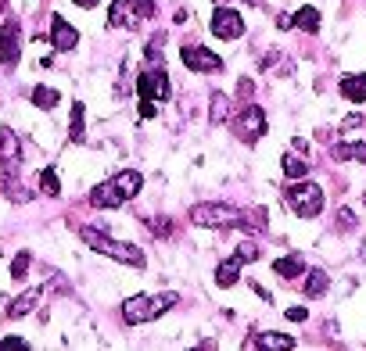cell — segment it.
Returning a JSON list of instances; mask_svg holds the SVG:
<instances>
[{
  "label": "cell",
  "instance_id": "1",
  "mask_svg": "<svg viewBox=\"0 0 366 351\" xmlns=\"http://www.w3.org/2000/svg\"><path fill=\"white\" fill-rule=\"evenodd\" d=\"M79 237H83V244H90L94 251H101V255H108V258H115V262H126V265H144L140 248L122 244V240H112L108 233H101V230H94V226H83V230H79Z\"/></svg>",
  "mask_w": 366,
  "mask_h": 351
},
{
  "label": "cell",
  "instance_id": "2",
  "mask_svg": "<svg viewBox=\"0 0 366 351\" xmlns=\"http://www.w3.org/2000/svg\"><path fill=\"white\" fill-rule=\"evenodd\" d=\"M172 305H176V294H158V297L140 294V297H129V301L122 305V319H126L129 326H140V322H151V319L165 315Z\"/></svg>",
  "mask_w": 366,
  "mask_h": 351
},
{
  "label": "cell",
  "instance_id": "3",
  "mask_svg": "<svg viewBox=\"0 0 366 351\" xmlns=\"http://www.w3.org/2000/svg\"><path fill=\"white\" fill-rule=\"evenodd\" d=\"M191 219H194L198 226H212V230H223V226H227V230H230V226H248L244 212L234 208V205H194Z\"/></svg>",
  "mask_w": 366,
  "mask_h": 351
},
{
  "label": "cell",
  "instance_id": "4",
  "mask_svg": "<svg viewBox=\"0 0 366 351\" xmlns=\"http://www.w3.org/2000/svg\"><path fill=\"white\" fill-rule=\"evenodd\" d=\"M284 198L298 212V219H316L323 212V190L316 183H295V187H287Z\"/></svg>",
  "mask_w": 366,
  "mask_h": 351
},
{
  "label": "cell",
  "instance_id": "5",
  "mask_svg": "<svg viewBox=\"0 0 366 351\" xmlns=\"http://www.w3.org/2000/svg\"><path fill=\"white\" fill-rule=\"evenodd\" d=\"M179 58H183V65H187L191 72H223V58L212 54L202 44H183L179 47Z\"/></svg>",
  "mask_w": 366,
  "mask_h": 351
},
{
  "label": "cell",
  "instance_id": "6",
  "mask_svg": "<svg viewBox=\"0 0 366 351\" xmlns=\"http://www.w3.org/2000/svg\"><path fill=\"white\" fill-rule=\"evenodd\" d=\"M19 58H22V29L19 22H4L0 26V65L15 68Z\"/></svg>",
  "mask_w": 366,
  "mask_h": 351
},
{
  "label": "cell",
  "instance_id": "7",
  "mask_svg": "<svg viewBox=\"0 0 366 351\" xmlns=\"http://www.w3.org/2000/svg\"><path fill=\"white\" fill-rule=\"evenodd\" d=\"M137 90H140V104H158V101H169V93H172L165 72H144L137 79Z\"/></svg>",
  "mask_w": 366,
  "mask_h": 351
},
{
  "label": "cell",
  "instance_id": "8",
  "mask_svg": "<svg viewBox=\"0 0 366 351\" xmlns=\"http://www.w3.org/2000/svg\"><path fill=\"white\" fill-rule=\"evenodd\" d=\"M234 133H237L241 140H259V136L266 133V111L255 108V104H248L244 115L234 122Z\"/></svg>",
  "mask_w": 366,
  "mask_h": 351
},
{
  "label": "cell",
  "instance_id": "9",
  "mask_svg": "<svg viewBox=\"0 0 366 351\" xmlns=\"http://www.w3.org/2000/svg\"><path fill=\"white\" fill-rule=\"evenodd\" d=\"M212 33H216L219 40H237V36L244 33V19H241L234 8H219V11L212 15Z\"/></svg>",
  "mask_w": 366,
  "mask_h": 351
},
{
  "label": "cell",
  "instance_id": "10",
  "mask_svg": "<svg viewBox=\"0 0 366 351\" xmlns=\"http://www.w3.org/2000/svg\"><path fill=\"white\" fill-rule=\"evenodd\" d=\"M22 161V143H19V133L15 129H0V168L4 172H15Z\"/></svg>",
  "mask_w": 366,
  "mask_h": 351
},
{
  "label": "cell",
  "instance_id": "11",
  "mask_svg": "<svg viewBox=\"0 0 366 351\" xmlns=\"http://www.w3.org/2000/svg\"><path fill=\"white\" fill-rule=\"evenodd\" d=\"M51 44H54V51H72V47H79V29L69 26L61 15H54L51 19Z\"/></svg>",
  "mask_w": 366,
  "mask_h": 351
},
{
  "label": "cell",
  "instance_id": "12",
  "mask_svg": "<svg viewBox=\"0 0 366 351\" xmlns=\"http://www.w3.org/2000/svg\"><path fill=\"white\" fill-rule=\"evenodd\" d=\"M137 19H140V11H137V8L129 4V0H115V4H112V11H108V22H112V26H126V29H137V26H140Z\"/></svg>",
  "mask_w": 366,
  "mask_h": 351
},
{
  "label": "cell",
  "instance_id": "13",
  "mask_svg": "<svg viewBox=\"0 0 366 351\" xmlns=\"http://www.w3.org/2000/svg\"><path fill=\"white\" fill-rule=\"evenodd\" d=\"M112 183H115V187H119V194L129 201V198H137V194H140V187H144V176H140L137 168H122Z\"/></svg>",
  "mask_w": 366,
  "mask_h": 351
},
{
  "label": "cell",
  "instance_id": "14",
  "mask_svg": "<svg viewBox=\"0 0 366 351\" xmlns=\"http://www.w3.org/2000/svg\"><path fill=\"white\" fill-rule=\"evenodd\" d=\"M122 201H126V198L119 194L115 183H101V187L90 194V205H94V208H119Z\"/></svg>",
  "mask_w": 366,
  "mask_h": 351
},
{
  "label": "cell",
  "instance_id": "15",
  "mask_svg": "<svg viewBox=\"0 0 366 351\" xmlns=\"http://www.w3.org/2000/svg\"><path fill=\"white\" fill-rule=\"evenodd\" d=\"M341 97L352 101V104H362L366 101V76H345L341 79Z\"/></svg>",
  "mask_w": 366,
  "mask_h": 351
},
{
  "label": "cell",
  "instance_id": "16",
  "mask_svg": "<svg viewBox=\"0 0 366 351\" xmlns=\"http://www.w3.org/2000/svg\"><path fill=\"white\" fill-rule=\"evenodd\" d=\"M273 273H277L280 280H295V276H305V262H302L298 255H287V258H277V262H273Z\"/></svg>",
  "mask_w": 366,
  "mask_h": 351
},
{
  "label": "cell",
  "instance_id": "17",
  "mask_svg": "<svg viewBox=\"0 0 366 351\" xmlns=\"http://www.w3.org/2000/svg\"><path fill=\"white\" fill-rule=\"evenodd\" d=\"M36 301H40V290H26V294H19V297L8 305V319H22V315H29V312L36 308Z\"/></svg>",
  "mask_w": 366,
  "mask_h": 351
},
{
  "label": "cell",
  "instance_id": "18",
  "mask_svg": "<svg viewBox=\"0 0 366 351\" xmlns=\"http://www.w3.org/2000/svg\"><path fill=\"white\" fill-rule=\"evenodd\" d=\"M241 265H244V258H241V255H234L230 262H223V265L216 269V280H219V287H234V283H237V273H241Z\"/></svg>",
  "mask_w": 366,
  "mask_h": 351
},
{
  "label": "cell",
  "instance_id": "19",
  "mask_svg": "<svg viewBox=\"0 0 366 351\" xmlns=\"http://www.w3.org/2000/svg\"><path fill=\"white\" fill-rule=\"evenodd\" d=\"M252 344H259V347H291L295 337H287V333H259V337L248 340V347H252Z\"/></svg>",
  "mask_w": 366,
  "mask_h": 351
},
{
  "label": "cell",
  "instance_id": "20",
  "mask_svg": "<svg viewBox=\"0 0 366 351\" xmlns=\"http://www.w3.org/2000/svg\"><path fill=\"white\" fill-rule=\"evenodd\" d=\"M83 122H86V108L79 101V104H72V126H69V140L72 143H83Z\"/></svg>",
  "mask_w": 366,
  "mask_h": 351
},
{
  "label": "cell",
  "instance_id": "21",
  "mask_svg": "<svg viewBox=\"0 0 366 351\" xmlns=\"http://www.w3.org/2000/svg\"><path fill=\"white\" fill-rule=\"evenodd\" d=\"M58 101H61V93H58V90H51V86H36V90H33V104H36V108H44V111H51Z\"/></svg>",
  "mask_w": 366,
  "mask_h": 351
},
{
  "label": "cell",
  "instance_id": "22",
  "mask_svg": "<svg viewBox=\"0 0 366 351\" xmlns=\"http://www.w3.org/2000/svg\"><path fill=\"white\" fill-rule=\"evenodd\" d=\"M334 154H337V158H355V161H366V140H362V143L341 140V143L334 147Z\"/></svg>",
  "mask_w": 366,
  "mask_h": 351
},
{
  "label": "cell",
  "instance_id": "23",
  "mask_svg": "<svg viewBox=\"0 0 366 351\" xmlns=\"http://www.w3.org/2000/svg\"><path fill=\"white\" fill-rule=\"evenodd\" d=\"M40 190H44L47 198H58V194H61V180H58L54 168H44V172H40Z\"/></svg>",
  "mask_w": 366,
  "mask_h": 351
},
{
  "label": "cell",
  "instance_id": "24",
  "mask_svg": "<svg viewBox=\"0 0 366 351\" xmlns=\"http://www.w3.org/2000/svg\"><path fill=\"white\" fill-rule=\"evenodd\" d=\"M295 26L305 29V33H316V29H320V11H316V8H302V11L295 15Z\"/></svg>",
  "mask_w": 366,
  "mask_h": 351
},
{
  "label": "cell",
  "instance_id": "25",
  "mask_svg": "<svg viewBox=\"0 0 366 351\" xmlns=\"http://www.w3.org/2000/svg\"><path fill=\"white\" fill-rule=\"evenodd\" d=\"M305 294H309V297H323V294H327V276H323L320 269L309 273V280H305Z\"/></svg>",
  "mask_w": 366,
  "mask_h": 351
},
{
  "label": "cell",
  "instance_id": "26",
  "mask_svg": "<svg viewBox=\"0 0 366 351\" xmlns=\"http://www.w3.org/2000/svg\"><path fill=\"white\" fill-rule=\"evenodd\" d=\"M227 115H230V97H227V93H212V115H209V118L219 126Z\"/></svg>",
  "mask_w": 366,
  "mask_h": 351
},
{
  "label": "cell",
  "instance_id": "27",
  "mask_svg": "<svg viewBox=\"0 0 366 351\" xmlns=\"http://www.w3.org/2000/svg\"><path fill=\"white\" fill-rule=\"evenodd\" d=\"M305 172H309V161H302V158H284V176H287V180H302Z\"/></svg>",
  "mask_w": 366,
  "mask_h": 351
},
{
  "label": "cell",
  "instance_id": "28",
  "mask_svg": "<svg viewBox=\"0 0 366 351\" xmlns=\"http://www.w3.org/2000/svg\"><path fill=\"white\" fill-rule=\"evenodd\" d=\"M26 273H29V251H19L11 262V280H26Z\"/></svg>",
  "mask_w": 366,
  "mask_h": 351
},
{
  "label": "cell",
  "instance_id": "29",
  "mask_svg": "<svg viewBox=\"0 0 366 351\" xmlns=\"http://www.w3.org/2000/svg\"><path fill=\"white\" fill-rule=\"evenodd\" d=\"M129 4L140 11V19H151L154 15V0H129Z\"/></svg>",
  "mask_w": 366,
  "mask_h": 351
},
{
  "label": "cell",
  "instance_id": "30",
  "mask_svg": "<svg viewBox=\"0 0 366 351\" xmlns=\"http://www.w3.org/2000/svg\"><path fill=\"white\" fill-rule=\"evenodd\" d=\"M162 40H165V36H154V40H151V47H147V61H158V58H162Z\"/></svg>",
  "mask_w": 366,
  "mask_h": 351
},
{
  "label": "cell",
  "instance_id": "31",
  "mask_svg": "<svg viewBox=\"0 0 366 351\" xmlns=\"http://www.w3.org/2000/svg\"><path fill=\"white\" fill-rule=\"evenodd\" d=\"M237 255H241L244 262H255V258H259V248H255V244H241V248H237Z\"/></svg>",
  "mask_w": 366,
  "mask_h": 351
},
{
  "label": "cell",
  "instance_id": "32",
  "mask_svg": "<svg viewBox=\"0 0 366 351\" xmlns=\"http://www.w3.org/2000/svg\"><path fill=\"white\" fill-rule=\"evenodd\" d=\"M287 319H291V322H305L309 312H305V308H287Z\"/></svg>",
  "mask_w": 366,
  "mask_h": 351
},
{
  "label": "cell",
  "instance_id": "33",
  "mask_svg": "<svg viewBox=\"0 0 366 351\" xmlns=\"http://www.w3.org/2000/svg\"><path fill=\"white\" fill-rule=\"evenodd\" d=\"M76 4H79V8H97L101 0H76Z\"/></svg>",
  "mask_w": 366,
  "mask_h": 351
},
{
  "label": "cell",
  "instance_id": "34",
  "mask_svg": "<svg viewBox=\"0 0 366 351\" xmlns=\"http://www.w3.org/2000/svg\"><path fill=\"white\" fill-rule=\"evenodd\" d=\"M4 4H8V0H0V15H4Z\"/></svg>",
  "mask_w": 366,
  "mask_h": 351
},
{
  "label": "cell",
  "instance_id": "35",
  "mask_svg": "<svg viewBox=\"0 0 366 351\" xmlns=\"http://www.w3.org/2000/svg\"><path fill=\"white\" fill-rule=\"evenodd\" d=\"M241 4H255V0H241Z\"/></svg>",
  "mask_w": 366,
  "mask_h": 351
}]
</instances>
